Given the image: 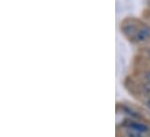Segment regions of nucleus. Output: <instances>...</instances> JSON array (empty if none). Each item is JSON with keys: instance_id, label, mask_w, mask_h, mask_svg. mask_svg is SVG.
Returning <instances> with one entry per match:
<instances>
[{"instance_id": "obj_3", "label": "nucleus", "mask_w": 150, "mask_h": 137, "mask_svg": "<svg viewBox=\"0 0 150 137\" xmlns=\"http://www.w3.org/2000/svg\"><path fill=\"white\" fill-rule=\"evenodd\" d=\"M121 29H122V33H125L126 35H130V34L135 35V33H136V28L132 23H125L121 27Z\"/></svg>"}, {"instance_id": "obj_1", "label": "nucleus", "mask_w": 150, "mask_h": 137, "mask_svg": "<svg viewBox=\"0 0 150 137\" xmlns=\"http://www.w3.org/2000/svg\"><path fill=\"white\" fill-rule=\"evenodd\" d=\"M122 126L126 128V129H132V130H136V131H140L142 134H147L149 133V127L142 122H139L136 121L135 119H127L122 122Z\"/></svg>"}, {"instance_id": "obj_7", "label": "nucleus", "mask_w": 150, "mask_h": 137, "mask_svg": "<svg viewBox=\"0 0 150 137\" xmlns=\"http://www.w3.org/2000/svg\"><path fill=\"white\" fill-rule=\"evenodd\" d=\"M147 106H148V108L150 109V99H148V101H147Z\"/></svg>"}, {"instance_id": "obj_2", "label": "nucleus", "mask_w": 150, "mask_h": 137, "mask_svg": "<svg viewBox=\"0 0 150 137\" xmlns=\"http://www.w3.org/2000/svg\"><path fill=\"white\" fill-rule=\"evenodd\" d=\"M150 37V28L147 26H143L142 28H140L139 30H136V33L134 35V38L139 42H143L146 40H148Z\"/></svg>"}, {"instance_id": "obj_8", "label": "nucleus", "mask_w": 150, "mask_h": 137, "mask_svg": "<svg viewBox=\"0 0 150 137\" xmlns=\"http://www.w3.org/2000/svg\"><path fill=\"white\" fill-rule=\"evenodd\" d=\"M148 55H149V57H150V50L148 51Z\"/></svg>"}, {"instance_id": "obj_4", "label": "nucleus", "mask_w": 150, "mask_h": 137, "mask_svg": "<svg viewBox=\"0 0 150 137\" xmlns=\"http://www.w3.org/2000/svg\"><path fill=\"white\" fill-rule=\"evenodd\" d=\"M121 109H122V112L126 114V115H129L130 117H133V119H139V114L135 112V110H133V109H130V108H128V107H121Z\"/></svg>"}, {"instance_id": "obj_6", "label": "nucleus", "mask_w": 150, "mask_h": 137, "mask_svg": "<svg viewBox=\"0 0 150 137\" xmlns=\"http://www.w3.org/2000/svg\"><path fill=\"white\" fill-rule=\"evenodd\" d=\"M146 78H147V81L150 84V71L149 72H147V74H146Z\"/></svg>"}, {"instance_id": "obj_5", "label": "nucleus", "mask_w": 150, "mask_h": 137, "mask_svg": "<svg viewBox=\"0 0 150 137\" xmlns=\"http://www.w3.org/2000/svg\"><path fill=\"white\" fill-rule=\"evenodd\" d=\"M126 137H146V134H142V133L136 131V130L127 129L126 130Z\"/></svg>"}]
</instances>
